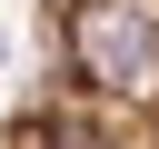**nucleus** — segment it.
I'll return each mask as SVG.
<instances>
[{
  "label": "nucleus",
  "instance_id": "f257e3e1",
  "mask_svg": "<svg viewBox=\"0 0 159 149\" xmlns=\"http://www.w3.org/2000/svg\"><path fill=\"white\" fill-rule=\"evenodd\" d=\"M0 149H159V0H40Z\"/></svg>",
  "mask_w": 159,
  "mask_h": 149
}]
</instances>
